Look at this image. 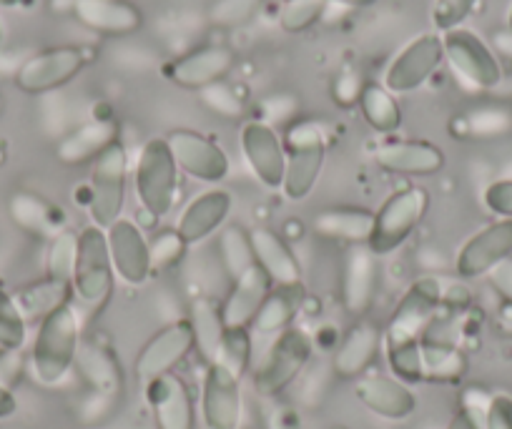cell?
I'll use <instances>...</instances> for the list:
<instances>
[{"mask_svg":"<svg viewBox=\"0 0 512 429\" xmlns=\"http://www.w3.org/2000/svg\"><path fill=\"white\" fill-rule=\"evenodd\" d=\"M78 349H81L78 309L73 304H63L38 322L31 347L33 377L46 387L61 384L76 367Z\"/></svg>","mask_w":512,"mask_h":429,"instance_id":"1","label":"cell"},{"mask_svg":"<svg viewBox=\"0 0 512 429\" xmlns=\"http://www.w3.org/2000/svg\"><path fill=\"white\" fill-rule=\"evenodd\" d=\"M73 302L88 314H98L108 307L116 289L111 251H108L106 231L88 224L78 231V256L73 269Z\"/></svg>","mask_w":512,"mask_h":429,"instance_id":"2","label":"cell"},{"mask_svg":"<svg viewBox=\"0 0 512 429\" xmlns=\"http://www.w3.org/2000/svg\"><path fill=\"white\" fill-rule=\"evenodd\" d=\"M134 186L139 204L154 221L171 214L179 194V166L169 149L166 136L149 138L141 146L134 169Z\"/></svg>","mask_w":512,"mask_h":429,"instance_id":"3","label":"cell"},{"mask_svg":"<svg viewBox=\"0 0 512 429\" xmlns=\"http://www.w3.org/2000/svg\"><path fill=\"white\" fill-rule=\"evenodd\" d=\"M427 211H430V194L422 186H407V189L390 194L382 201V206L374 211L367 249L377 259L395 254L420 229Z\"/></svg>","mask_w":512,"mask_h":429,"instance_id":"4","label":"cell"},{"mask_svg":"<svg viewBox=\"0 0 512 429\" xmlns=\"http://www.w3.org/2000/svg\"><path fill=\"white\" fill-rule=\"evenodd\" d=\"M128 194V151L118 138L111 143L91 169V184H88V216L91 224L106 231L108 226L123 219V206Z\"/></svg>","mask_w":512,"mask_h":429,"instance_id":"5","label":"cell"},{"mask_svg":"<svg viewBox=\"0 0 512 429\" xmlns=\"http://www.w3.org/2000/svg\"><path fill=\"white\" fill-rule=\"evenodd\" d=\"M314 357L312 334L302 327H289L277 334L272 347L267 349L264 359L254 372V389L262 397H279L284 389L292 387L307 364Z\"/></svg>","mask_w":512,"mask_h":429,"instance_id":"6","label":"cell"},{"mask_svg":"<svg viewBox=\"0 0 512 429\" xmlns=\"http://www.w3.org/2000/svg\"><path fill=\"white\" fill-rule=\"evenodd\" d=\"M287 169H284L282 194L289 201H304L317 186L327 161V138L322 128L312 121L297 123L284 138Z\"/></svg>","mask_w":512,"mask_h":429,"instance_id":"7","label":"cell"},{"mask_svg":"<svg viewBox=\"0 0 512 429\" xmlns=\"http://www.w3.org/2000/svg\"><path fill=\"white\" fill-rule=\"evenodd\" d=\"M445 61L452 71L470 86L480 91H490L502 83V66L492 48L470 28H455V31L440 33Z\"/></svg>","mask_w":512,"mask_h":429,"instance_id":"8","label":"cell"},{"mask_svg":"<svg viewBox=\"0 0 512 429\" xmlns=\"http://www.w3.org/2000/svg\"><path fill=\"white\" fill-rule=\"evenodd\" d=\"M445 61V48H442L440 33H422V36L412 38L400 53L390 61L387 71H384V83L395 96L402 93H415L417 88L425 86L437 68Z\"/></svg>","mask_w":512,"mask_h":429,"instance_id":"9","label":"cell"},{"mask_svg":"<svg viewBox=\"0 0 512 429\" xmlns=\"http://www.w3.org/2000/svg\"><path fill=\"white\" fill-rule=\"evenodd\" d=\"M86 68V53L76 46H56L26 58L18 66L13 83L28 96H41L71 83Z\"/></svg>","mask_w":512,"mask_h":429,"instance_id":"10","label":"cell"},{"mask_svg":"<svg viewBox=\"0 0 512 429\" xmlns=\"http://www.w3.org/2000/svg\"><path fill=\"white\" fill-rule=\"evenodd\" d=\"M181 174L201 184H221L229 176L231 161L214 138L191 128H176L166 136Z\"/></svg>","mask_w":512,"mask_h":429,"instance_id":"11","label":"cell"},{"mask_svg":"<svg viewBox=\"0 0 512 429\" xmlns=\"http://www.w3.org/2000/svg\"><path fill=\"white\" fill-rule=\"evenodd\" d=\"M239 146L251 174L267 189L282 191L284 169H287V149L277 128L264 121H246L239 133Z\"/></svg>","mask_w":512,"mask_h":429,"instance_id":"12","label":"cell"},{"mask_svg":"<svg viewBox=\"0 0 512 429\" xmlns=\"http://www.w3.org/2000/svg\"><path fill=\"white\" fill-rule=\"evenodd\" d=\"M194 349L196 339L189 319H179V322L166 324V327L159 329V332L141 347V352L136 354V377L146 384L151 382V379L171 374L191 352H194Z\"/></svg>","mask_w":512,"mask_h":429,"instance_id":"13","label":"cell"},{"mask_svg":"<svg viewBox=\"0 0 512 429\" xmlns=\"http://www.w3.org/2000/svg\"><path fill=\"white\" fill-rule=\"evenodd\" d=\"M241 377L224 364H206L201 382V422L206 429H239L241 424Z\"/></svg>","mask_w":512,"mask_h":429,"instance_id":"14","label":"cell"},{"mask_svg":"<svg viewBox=\"0 0 512 429\" xmlns=\"http://www.w3.org/2000/svg\"><path fill=\"white\" fill-rule=\"evenodd\" d=\"M106 239L116 279L128 286L146 284L154 274V264H151V244L144 229L131 219H118L106 229Z\"/></svg>","mask_w":512,"mask_h":429,"instance_id":"15","label":"cell"},{"mask_svg":"<svg viewBox=\"0 0 512 429\" xmlns=\"http://www.w3.org/2000/svg\"><path fill=\"white\" fill-rule=\"evenodd\" d=\"M442 294L445 286L435 276H420L407 286L400 304L392 312L390 322L384 327V334L392 337H420L430 327L435 314L442 309Z\"/></svg>","mask_w":512,"mask_h":429,"instance_id":"16","label":"cell"},{"mask_svg":"<svg viewBox=\"0 0 512 429\" xmlns=\"http://www.w3.org/2000/svg\"><path fill=\"white\" fill-rule=\"evenodd\" d=\"M512 256V219H497L472 234L457 254V276L465 281L482 279L500 261Z\"/></svg>","mask_w":512,"mask_h":429,"instance_id":"17","label":"cell"},{"mask_svg":"<svg viewBox=\"0 0 512 429\" xmlns=\"http://www.w3.org/2000/svg\"><path fill=\"white\" fill-rule=\"evenodd\" d=\"M236 63V53L229 46L211 43V46L194 48L184 56L174 58L166 66V76L171 83L186 91H206L229 76Z\"/></svg>","mask_w":512,"mask_h":429,"instance_id":"18","label":"cell"},{"mask_svg":"<svg viewBox=\"0 0 512 429\" xmlns=\"http://www.w3.org/2000/svg\"><path fill=\"white\" fill-rule=\"evenodd\" d=\"M354 397L369 412L382 419H390V422H405L420 407V399L410 384L400 382L392 374L379 372H367L364 377H359L354 382Z\"/></svg>","mask_w":512,"mask_h":429,"instance_id":"19","label":"cell"},{"mask_svg":"<svg viewBox=\"0 0 512 429\" xmlns=\"http://www.w3.org/2000/svg\"><path fill=\"white\" fill-rule=\"evenodd\" d=\"M146 404L156 429H196V402L189 384L176 372L144 384Z\"/></svg>","mask_w":512,"mask_h":429,"instance_id":"20","label":"cell"},{"mask_svg":"<svg viewBox=\"0 0 512 429\" xmlns=\"http://www.w3.org/2000/svg\"><path fill=\"white\" fill-rule=\"evenodd\" d=\"M372 161L377 169L397 176H412V179H425L435 176L445 169V154L440 146L430 141H387L379 143L372 151Z\"/></svg>","mask_w":512,"mask_h":429,"instance_id":"21","label":"cell"},{"mask_svg":"<svg viewBox=\"0 0 512 429\" xmlns=\"http://www.w3.org/2000/svg\"><path fill=\"white\" fill-rule=\"evenodd\" d=\"M384 347V329L372 322H357L334 347L332 372L344 382H357L369 372Z\"/></svg>","mask_w":512,"mask_h":429,"instance_id":"22","label":"cell"},{"mask_svg":"<svg viewBox=\"0 0 512 429\" xmlns=\"http://www.w3.org/2000/svg\"><path fill=\"white\" fill-rule=\"evenodd\" d=\"M234 199L226 189H209L191 199L176 221V231L186 246H196L226 226Z\"/></svg>","mask_w":512,"mask_h":429,"instance_id":"23","label":"cell"},{"mask_svg":"<svg viewBox=\"0 0 512 429\" xmlns=\"http://www.w3.org/2000/svg\"><path fill=\"white\" fill-rule=\"evenodd\" d=\"M379 264L367 246H352L342 269V307L352 317H364L377 294Z\"/></svg>","mask_w":512,"mask_h":429,"instance_id":"24","label":"cell"},{"mask_svg":"<svg viewBox=\"0 0 512 429\" xmlns=\"http://www.w3.org/2000/svg\"><path fill=\"white\" fill-rule=\"evenodd\" d=\"M256 266L272 279L274 286L302 284V266L289 241L269 226H256L249 231Z\"/></svg>","mask_w":512,"mask_h":429,"instance_id":"25","label":"cell"},{"mask_svg":"<svg viewBox=\"0 0 512 429\" xmlns=\"http://www.w3.org/2000/svg\"><path fill=\"white\" fill-rule=\"evenodd\" d=\"M73 13L101 36H131L144 26V13L128 0H76Z\"/></svg>","mask_w":512,"mask_h":429,"instance_id":"26","label":"cell"},{"mask_svg":"<svg viewBox=\"0 0 512 429\" xmlns=\"http://www.w3.org/2000/svg\"><path fill=\"white\" fill-rule=\"evenodd\" d=\"M272 286V279L259 266H254L246 274H241L239 279H234L231 292L226 294L224 304H221V317H224L226 327L251 329V322H254V317L262 309L267 294L272 292Z\"/></svg>","mask_w":512,"mask_h":429,"instance_id":"27","label":"cell"},{"mask_svg":"<svg viewBox=\"0 0 512 429\" xmlns=\"http://www.w3.org/2000/svg\"><path fill=\"white\" fill-rule=\"evenodd\" d=\"M118 141V126L108 118H96V121H88L83 126H78L76 131H71L68 136H63L56 146V159L63 166H83L93 164L103 151Z\"/></svg>","mask_w":512,"mask_h":429,"instance_id":"28","label":"cell"},{"mask_svg":"<svg viewBox=\"0 0 512 429\" xmlns=\"http://www.w3.org/2000/svg\"><path fill=\"white\" fill-rule=\"evenodd\" d=\"M304 302H307V292L302 284L272 286V292L267 294L262 309L251 322V329L264 337H277L284 329L294 327V319L302 312Z\"/></svg>","mask_w":512,"mask_h":429,"instance_id":"29","label":"cell"},{"mask_svg":"<svg viewBox=\"0 0 512 429\" xmlns=\"http://www.w3.org/2000/svg\"><path fill=\"white\" fill-rule=\"evenodd\" d=\"M374 214L367 209H324L314 216V231L324 239L367 246Z\"/></svg>","mask_w":512,"mask_h":429,"instance_id":"30","label":"cell"},{"mask_svg":"<svg viewBox=\"0 0 512 429\" xmlns=\"http://www.w3.org/2000/svg\"><path fill=\"white\" fill-rule=\"evenodd\" d=\"M422 367H425V382L455 384L465 377L467 357L450 339L422 337Z\"/></svg>","mask_w":512,"mask_h":429,"instance_id":"31","label":"cell"},{"mask_svg":"<svg viewBox=\"0 0 512 429\" xmlns=\"http://www.w3.org/2000/svg\"><path fill=\"white\" fill-rule=\"evenodd\" d=\"M18 309L23 312L26 322H41L43 317L53 312V309L63 307V304H73V286L66 284V281H56V279H41L33 281V284L21 286L16 294Z\"/></svg>","mask_w":512,"mask_h":429,"instance_id":"32","label":"cell"},{"mask_svg":"<svg viewBox=\"0 0 512 429\" xmlns=\"http://www.w3.org/2000/svg\"><path fill=\"white\" fill-rule=\"evenodd\" d=\"M189 324L194 329L196 349L204 357L206 364L216 362V354H219L221 339L226 334L224 317H221V307L214 304L211 299H196L189 309Z\"/></svg>","mask_w":512,"mask_h":429,"instance_id":"33","label":"cell"},{"mask_svg":"<svg viewBox=\"0 0 512 429\" xmlns=\"http://www.w3.org/2000/svg\"><path fill=\"white\" fill-rule=\"evenodd\" d=\"M364 121L372 131L377 133H395L402 126V106L395 93H390L384 86L367 83L362 88V96L357 101Z\"/></svg>","mask_w":512,"mask_h":429,"instance_id":"34","label":"cell"},{"mask_svg":"<svg viewBox=\"0 0 512 429\" xmlns=\"http://www.w3.org/2000/svg\"><path fill=\"white\" fill-rule=\"evenodd\" d=\"M384 357L392 377L405 384L425 382V367H422V339L420 337H392L384 334Z\"/></svg>","mask_w":512,"mask_h":429,"instance_id":"35","label":"cell"},{"mask_svg":"<svg viewBox=\"0 0 512 429\" xmlns=\"http://www.w3.org/2000/svg\"><path fill=\"white\" fill-rule=\"evenodd\" d=\"M219 256L226 274L231 276V281L239 279V276L246 274L249 269H254L256 259L254 249H251L249 231H244L236 224L224 226L219 234Z\"/></svg>","mask_w":512,"mask_h":429,"instance_id":"36","label":"cell"},{"mask_svg":"<svg viewBox=\"0 0 512 429\" xmlns=\"http://www.w3.org/2000/svg\"><path fill=\"white\" fill-rule=\"evenodd\" d=\"M76 364H81L83 377L88 379V384L96 392L111 394L118 389V382H121V377H118V364L111 357V352H106L103 347H93V344L83 347L81 344Z\"/></svg>","mask_w":512,"mask_h":429,"instance_id":"37","label":"cell"},{"mask_svg":"<svg viewBox=\"0 0 512 429\" xmlns=\"http://www.w3.org/2000/svg\"><path fill=\"white\" fill-rule=\"evenodd\" d=\"M251 359H254V339H251V329L226 327L219 354H216V362L224 364V367L231 369L236 377L244 379V374L249 372L251 367Z\"/></svg>","mask_w":512,"mask_h":429,"instance_id":"38","label":"cell"},{"mask_svg":"<svg viewBox=\"0 0 512 429\" xmlns=\"http://www.w3.org/2000/svg\"><path fill=\"white\" fill-rule=\"evenodd\" d=\"M76 256H78V234L71 229L58 231L51 236L46 254V276L56 281H66L71 284L73 269H76Z\"/></svg>","mask_w":512,"mask_h":429,"instance_id":"39","label":"cell"},{"mask_svg":"<svg viewBox=\"0 0 512 429\" xmlns=\"http://www.w3.org/2000/svg\"><path fill=\"white\" fill-rule=\"evenodd\" d=\"M28 337V322L18 309L16 299L11 292L0 284V349L3 352H18L23 349Z\"/></svg>","mask_w":512,"mask_h":429,"instance_id":"40","label":"cell"},{"mask_svg":"<svg viewBox=\"0 0 512 429\" xmlns=\"http://www.w3.org/2000/svg\"><path fill=\"white\" fill-rule=\"evenodd\" d=\"M11 214L16 219L18 226L23 229L33 231V234H51L53 231V209L46 204L43 199L33 194H18L13 196V204H11ZM58 231H53L56 236Z\"/></svg>","mask_w":512,"mask_h":429,"instance_id":"41","label":"cell"},{"mask_svg":"<svg viewBox=\"0 0 512 429\" xmlns=\"http://www.w3.org/2000/svg\"><path fill=\"white\" fill-rule=\"evenodd\" d=\"M264 0H214L209 8V23L216 28H241L251 23Z\"/></svg>","mask_w":512,"mask_h":429,"instance_id":"42","label":"cell"},{"mask_svg":"<svg viewBox=\"0 0 512 429\" xmlns=\"http://www.w3.org/2000/svg\"><path fill=\"white\" fill-rule=\"evenodd\" d=\"M327 0H294L279 8V28L287 33H304L322 18Z\"/></svg>","mask_w":512,"mask_h":429,"instance_id":"43","label":"cell"},{"mask_svg":"<svg viewBox=\"0 0 512 429\" xmlns=\"http://www.w3.org/2000/svg\"><path fill=\"white\" fill-rule=\"evenodd\" d=\"M149 244H151V264H154V271L174 269V266L184 259L186 249H189L176 229L159 231L154 239H149Z\"/></svg>","mask_w":512,"mask_h":429,"instance_id":"44","label":"cell"},{"mask_svg":"<svg viewBox=\"0 0 512 429\" xmlns=\"http://www.w3.org/2000/svg\"><path fill=\"white\" fill-rule=\"evenodd\" d=\"M477 0H435L432 6V26L435 33H447L462 28V23L470 18V13L475 11Z\"/></svg>","mask_w":512,"mask_h":429,"instance_id":"45","label":"cell"},{"mask_svg":"<svg viewBox=\"0 0 512 429\" xmlns=\"http://www.w3.org/2000/svg\"><path fill=\"white\" fill-rule=\"evenodd\" d=\"M487 211L497 219H512V179L492 181L482 194Z\"/></svg>","mask_w":512,"mask_h":429,"instance_id":"46","label":"cell"},{"mask_svg":"<svg viewBox=\"0 0 512 429\" xmlns=\"http://www.w3.org/2000/svg\"><path fill=\"white\" fill-rule=\"evenodd\" d=\"M482 424L485 429H512V397L500 392L492 394L482 412Z\"/></svg>","mask_w":512,"mask_h":429,"instance_id":"47","label":"cell"},{"mask_svg":"<svg viewBox=\"0 0 512 429\" xmlns=\"http://www.w3.org/2000/svg\"><path fill=\"white\" fill-rule=\"evenodd\" d=\"M487 279H490L492 289L500 294L502 302H507L512 307V256L510 259L500 261V264L487 274Z\"/></svg>","mask_w":512,"mask_h":429,"instance_id":"48","label":"cell"},{"mask_svg":"<svg viewBox=\"0 0 512 429\" xmlns=\"http://www.w3.org/2000/svg\"><path fill=\"white\" fill-rule=\"evenodd\" d=\"M362 83H359V76L354 73H342V76L334 81V98H337L342 106H352V103L359 101L362 96Z\"/></svg>","mask_w":512,"mask_h":429,"instance_id":"49","label":"cell"},{"mask_svg":"<svg viewBox=\"0 0 512 429\" xmlns=\"http://www.w3.org/2000/svg\"><path fill=\"white\" fill-rule=\"evenodd\" d=\"M482 412H485V409H482ZM482 412L480 409L470 407V404H462V407L452 414L450 422H447V429H485V424H482Z\"/></svg>","mask_w":512,"mask_h":429,"instance_id":"50","label":"cell"},{"mask_svg":"<svg viewBox=\"0 0 512 429\" xmlns=\"http://www.w3.org/2000/svg\"><path fill=\"white\" fill-rule=\"evenodd\" d=\"M18 412V399L6 384L0 382V419H11Z\"/></svg>","mask_w":512,"mask_h":429,"instance_id":"51","label":"cell"},{"mask_svg":"<svg viewBox=\"0 0 512 429\" xmlns=\"http://www.w3.org/2000/svg\"><path fill=\"white\" fill-rule=\"evenodd\" d=\"M327 3H337V6L352 8V11H364V8L377 6L379 0H327Z\"/></svg>","mask_w":512,"mask_h":429,"instance_id":"52","label":"cell"},{"mask_svg":"<svg viewBox=\"0 0 512 429\" xmlns=\"http://www.w3.org/2000/svg\"><path fill=\"white\" fill-rule=\"evenodd\" d=\"M264 3H274V6H289V3H294V0H264Z\"/></svg>","mask_w":512,"mask_h":429,"instance_id":"53","label":"cell"},{"mask_svg":"<svg viewBox=\"0 0 512 429\" xmlns=\"http://www.w3.org/2000/svg\"><path fill=\"white\" fill-rule=\"evenodd\" d=\"M507 26H510V31H512V6H510V13H507Z\"/></svg>","mask_w":512,"mask_h":429,"instance_id":"54","label":"cell"},{"mask_svg":"<svg viewBox=\"0 0 512 429\" xmlns=\"http://www.w3.org/2000/svg\"><path fill=\"white\" fill-rule=\"evenodd\" d=\"M0 41H3V26H0Z\"/></svg>","mask_w":512,"mask_h":429,"instance_id":"55","label":"cell"},{"mask_svg":"<svg viewBox=\"0 0 512 429\" xmlns=\"http://www.w3.org/2000/svg\"><path fill=\"white\" fill-rule=\"evenodd\" d=\"M0 106H3V101H0Z\"/></svg>","mask_w":512,"mask_h":429,"instance_id":"56","label":"cell"}]
</instances>
